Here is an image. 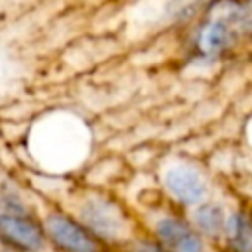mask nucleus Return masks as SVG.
Masks as SVG:
<instances>
[{"label":"nucleus","mask_w":252,"mask_h":252,"mask_svg":"<svg viewBox=\"0 0 252 252\" xmlns=\"http://www.w3.org/2000/svg\"><path fill=\"white\" fill-rule=\"evenodd\" d=\"M73 215L110 250L120 248L134 232V220L122 201L108 193H85L77 199Z\"/></svg>","instance_id":"obj_1"},{"label":"nucleus","mask_w":252,"mask_h":252,"mask_svg":"<svg viewBox=\"0 0 252 252\" xmlns=\"http://www.w3.org/2000/svg\"><path fill=\"white\" fill-rule=\"evenodd\" d=\"M0 244L10 252H43L47 248L41 217L16 191L0 193Z\"/></svg>","instance_id":"obj_2"},{"label":"nucleus","mask_w":252,"mask_h":252,"mask_svg":"<svg viewBox=\"0 0 252 252\" xmlns=\"http://www.w3.org/2000/svg\"><path fill=\"white\" fill-rule=\"evenodd\" d=\"M47 246L53 252H110L75 215L67 209H49L43 217Z\"/></svg>","instance_id":"obj_3"},{"label":"nucleus","mask_w":252,"mask_h":252,"mask_svg":"<svg viewBox=\"0 0 252 252\" xmlns=\"http://www.w3.org/2000/svg\"><path fill=\"white\" fill-rule=\"evenodd\" d=\"M163 187L165 191L181 205L195 207L201 205L207 197V181L201 171L187 163L169 165L163 171Z\"/></svg>","instance_id":"obj_4"},{"label":"nucleus","mask_w":252,"mask_h":252,"mask_svg":"<svg viewBox=\"0 0 252 252\" xmlns=\"http://www.w3.org/2000/svg\"><path fill=\"white\" fill-rule=\"evenodd\" d=\"M193 232H195L193 226H191L185 219H181V217H177V215H163V217H159V219L154 222V228H152V234H154L161 244H165L171 252H175L177 246H179L185 238H189Z\"/></svg>","instance_id":"obj_5"},{"label":"nucleus","mask_w":252,"mask_h":252,"mask_svg":"<svg viewBox=\"0 0 252 252\" xmlns=\"http://www.w3.org/2000/svg\"><path fill=\"white\" fill-rule=\"evenodd\" d=\"M193 222L197 230L207 236H217L222 230H226V215L222 207L215 203H201L193 213Z\"/></svg>","instance_id":"obj_6"},{"label":"nucleus","mask_w":252,"mask_h":252,"mask_svg":"<svg viewBox=\"0 0 252 252\" xmlns=\"http://www.w3.org/2000/svg\"><path fill=\"white\" fill-rule=\"evenodd\" d=\"M230 41V28L224 20H213L209 22L201 33H199V49L205 55H217L220 53Z\"/></svg>","instance_id":"obj_7"},{"label":"nucleus","mask_w":252,"mask_h":252,"mask_svg":"<svg viewBox=\"0 0 252 252\" xmlns=\"http://www.w3.org/2000/svg\"><path fill=\"white\" fill-rule=\"evenodd\" d=\"M226 230L234 252H252V215L236 213L226 220Z\"/></svg>","instance_id":"obj_8"},{"label":"nucleus","mask_w":252,"mask_h":252,"mask_svg":"<svg viewBox=\"0 0 252 252\" xmlns=\"http://www.w3.org/2000/svg\"><path fill=\"white\" fill-rule=\"evenodd\" d=\"M116 252H171V250L165 244H161L154 234H148V236L134 234L120 248H116Z\"/></svg>","instance_id":"obj_9"},{"label":"nucleus","mask_w":252,"mask_h":252,"mask_svg":"<svg viewBox=\"0 0 252 252\" xmlns=\"http://www.w3.org/2000/svg\"><path fill=\"white\" fill-rule=\"evenodd\" d=\"M175 252H203V240L199 236V232H193L189 238H185Z\"/></svg>","instance_id":"obj_10"}]
</instances>
